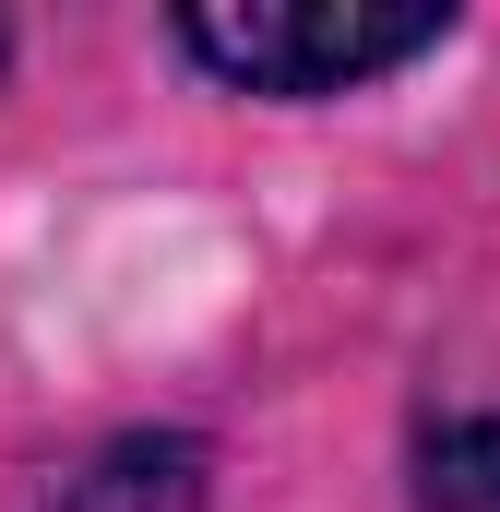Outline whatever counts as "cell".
Instances as JSON below:
<instances>
[{"instance_id":"cell-4","label":"cell","mask_w":500,"mask_h":512,"mask_svg":"<svg viewBox=\"0 0 500 512\" xmlns=\"http://www.w3.org/2000/svg\"><path fill=\"white\" fill-rule=\"evenodd\" d=\"M0 72H12V24H0Z\"/></svg>"},{"instance_id":"cell-2","label":"cell","mask_w":500,"mask_h":512,"mask_svg":"<svg viewBox=\"0 0 500 512\" xmlns=\"http://www.w3.org/2000/svg\"><path fill=\"white\" fill-rule=\"evenodd\" d=\"M36 512H215V441L179 429V417L108 429L96 453H72V465L48 477Z\"/></svg>"},{"instance_id":"cell-1","label":"cell","mask_w":500,"mask_h":512,"mask_svg":"<svg viewBox=\"0 0 500 512\" xmlns=\"http://www.w3.org/2000/svg\"><path fill=\"white\" fill-rule=\"evenodd\" d=\"M453 36H465L453 0H191V12H167V48L215 96H262V108L370 96Z\"/></svg>"},{"instance_id":"cell-3","label":"cell","mask_w":500,"mask_h":512,"mask_svg":"<svg viewBox=\"0 0 500 512\" xmlns=\"http://www.w3.org/2000/svg\"><path fill=\"white\" fill-rule=\"evenodd\" d=\"M405 512H500V405H453L405 453Z\"/></svg>"}]
</instances>
